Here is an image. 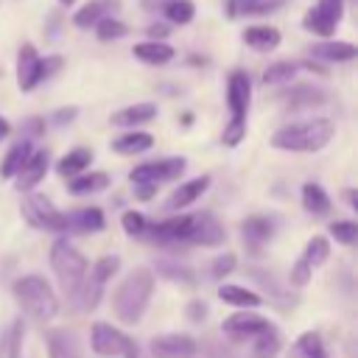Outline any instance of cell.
Masks as SVG:
<instances>
[{
  "instance_id": "obj_10",
  "label": "cell",
  "mask_w": 358,
  "mask_h": 358,
  "mask_svg": "<svg viewBox=\"0 0 358 358\" xmlns=\"http://www.w3.org/2000/svg\"><path fill=\"white\" fill-rule=\"evenodd\" d=\"M148 350H151V358H193L199 344L193 336H185V333H162L151 338Z\"/></svg>"
},
{
  "instance_id": "obj_39",
  "label": "cell",
  "mask_w": 358,
  "mask_h": 358,
  "mask_svg": "<svg viewBox=\"0 0 358 358\" xmlns=\"http://www.w3.org/2000/svg\"><path fill=\"white\" fill-rule=\"evenodd\" d=\"M296 70H299L296 62H274V64H268V67L263 70V84H266V87H268V84H288V81L296 76Z\"/></svg>"
},
{
  "instance_id": "obj_51",
  "label": "cell",
  "mask_w": 358,
  "mask_h": 358,
  "mask_svg": "<svg viewBox=\"0 0 358 358\" xmlns=\"http://www.w3.org/2000/svg\"><path fill=\"white\" fill-rule=\"evenodd\" d=\"M22 129H25L31 137H39V134L45 131V120H39V117H28V120L22 123Z\"/></svg>"
},
{
  "instance_id": "obj_35",
  "label": "cell",
  "mask_w": 358,
  "mask_h": 358,
  "mask_svg": "<svg viewBox=\"0 0 358 358\" xmlns=\"http://www.w3.org/2000/svg\"><path fill=\"white\" fill-rule=\"evenodd\" d=\"M327 257H330V243H327V238H324V235H313V238L305 243V252H302L299 260H302L308 268L316 271Z\"/></svg>"
},
{
  "instance_id": "obj_23",
  "label": "cell",
  "mask_w": 358,
  "mask_h": 358,
  "mask_svg": "<svg viewBox=\"0 0 358 358\" xmlns=\"http://www.w3.org/2000/svg\"><path fill=\"white\" fill-rule=\"evenodd\" d=\"M243 42H246L252 50H257V53H268V50H277V48H280L282 36H280V31L271 28V25H249V28L243 31Z\"/></svg>"
},
{
  "instance_id": "obj_9",
  "label": "cell",
  "mask_w": 358,
  "mask_h": 358,
  "mask_svg": "<svg viewBox=\"0 0 358 358\" xmlns=\"http://www.w3.org/2000/svg\"><path fill=\"white\" fill-rule=\"evenodd\" d=\"M252 103V81L243 70H232L227 78V106H229V120H243L246 123V112Z\"/></svg>"
},
{
  "instance_id": "obj_20",
  "label": "cell",
  "mask_w": 358,
  "mask_h": 358,
  "mask_svg": "<svg viewBox=\"0 0 358 358\" xmlns=\"http://www.w3.org/2000/svg\"><path fill=\"white\" fill-rule=\"evenodd\" d=\"M131 53H134V59H140L143 64H154V67H162V64L173 62V56H176V50H173L168 42H162V39L140 42V45H134Z\"/></svg>"
},
{
  "instance_id": "obj_57",
  "label": "cell",
  "mask_w": 358,
  "mask_h": 358,
  "mask_svg": "<svg viewBox=\"0 0 358 358\" xmlns=\"http://www.w3.org/2000/svg\"><path fill=\"white\" fill-rule=\"evenodd\" d=\"M120 355H123V358H140V355H137V347H134V344H129V347H126V350H123Z\"/></svg>"
},
{
  "instance_id": "obj_45",
  "label": "cell",
  "mask_w": 358,
  "mask_h": 358,
  "mask_svg": "<svg viewBox=\"0 0 358 358\" xmlns=\"http://www.w3.org/2000/svg\"><path fill=\"white\" fill-rule=\"evenodd\" d=\"M243 134H246V123H243V120H229L227 129H224V137H221V140H224V145L232 148V145H238V143L243 140Z\"/></svg>"
},
{
  "instance_id": "obj_58",
  "label": "cell",
  "mask_w": 358,
  "mask_h": 358,
  "mask_svg": "<svg viewBox=\"0 0 358 358\" xmlns=\"http://www.w3.org/2000/svg\"><path fill=\"white\" fill-rule=\"evenodd\" d=\"M59 3H62L64 8H70V6H76V0H59Z\"/></svg>"
},
{
  "instance_id": "obj_29",
  "label": "cell",
  "mask_w": 358,
  "mask_h": 358,
  "mask_svg": "<svg viewBox=\"0 0 358 358\" xmlns=\"http://www.w3.org/2000/svg\"><path fill=\"white\" fill-rule=\"evenodd\" d=\"M151 145H154V137H151L148 131H129V134H120L117 140H112V151L126 154V157L143 154V151H148Z\"/></svg>"
},
{
  "instance_id": "obj_8",
  "label": "cell",
  "mask_w": 358,
  "mask_h": 358,
  "mask_svg": "<svg viewBox=\"0 0 358 358\" xmlns=\"http://www.w3.org/2000/svg\"><path fill=\"white\" fill-rule=\"evenodd\" d=\"M90 344H92V352L95 355H103V358H115L120 355L129 344H134L123 330L112 327L109 322H95L90 327Z\"/></svg>"
},
{
  "instance_id": "obj_25",
  "label": "cell",
  "mask_w": 358,
  "mask_h": 358,
  "mask_svg": "<svg viewBox=\"0 0 358 358\" xmlns=\"http://www.w3.org/2000/svg\"><path fill=\"white\" fill-rule=\"evenodd\" d=\"M218 299L227 302V305H232V308H243V310L263 305V296H260V294H255V291H249V288H243V285H229V282H224V285L218 288Z\"/></svg>"
},
{
  "instance_id": "obj_2",
  "label": "cell",
  "mask_w": 358,
  "mask_h": 358,
  "mask_svg": "<svg viewBox=\"0 0 358 358\" xmlns=\"http://www.w3.org/2000/svg\"><path fill=\"white\" fill-rule=\"evenodd\" d=\"M151 294H154V271L151 268H134L115 291L112 296V305H115V316L123 322V324H137L151 302Z\"/></svg>"
},
{
  "instance_id": "obj_28",
  "label": "cell",
  "mask_w": 358,
  "mask_h": 358,
  "mask_svg": "<svg viewBox=\"0 0 358 358\" xmlns=\"http://www.w3.org/2000/svg\"><path fill=\"white\" fill-rule=\"evenodd\" d=\"M302 207H305L310 215H327L333 204H330V196L324 193L322 185L305 182V185H302Z\"/></svg>"
},
{
  "instance_id": "obj_32",
  "label": "cell",
  "mask_w": 358,
  "mask_h": 358,
  "mask_svg": "<svg viewBox=\"0 0 358 358\" xmlns=\"http://www.w3.org/2000/svg\"><path fill=\"white\" fill-rule=\"evenodd\" d=\"M48 355L50 358H81L78 347H76V338L64 330H53L48 336Z\"/></svg>"
},
{
  "instance_id": "obj_44",
  "label": "cell",
  "mask_w": 358,
  "mask_h": 358,
  "mask_svg": "<svg viewBox=\"0 0 358 358\" xmlns=\"http://www.w3.org/2000/svg\"><path fill=\"white\" fill-rule=\"evenodd\" d=\"M229 271H235V255H232V252H224V255H218V257L210 263V274H213L215 280L227 277Z\"/></svg>"
},
{
  "instance_id": "obj_55",
  "label": "cell",
  "mask_w": 358,
  "mask_h": 358,
  "mask_svg": "<svg viewBox=\"0 0 358 358\" xmlns=\"http://www.w3.org/2000/svg\"><path fill=\"white\" fill-rule=\"evenodd\" d=\"M355 199H358V193H355L352 187H347V190H344V201H347V207H352V210H355V207H358V201H355Z\"/></svg>"
},
{
  "instance_id": "obj_48",
  "label": "cell",
  "mask_w": 358,
  "mask_h": 358,
  "mask_svg": "<svg viewBox=\"0 0 358 358\" xmlns=\"http://www.w3.org/2000/svg\"><path fill=\"white\" fill-rule=\"evenodd\" d=\"M187 319H190V322H204V319H207V305H204L201 299H193V302L187 305Z\"/></svg>"
},
{
  "instance_id": "obj_47",
  "label": "cell",
  "mask_w": 358,
  "mask_h": 358,
  "mask_svg": "<svg viewBox=\"0 0 358 358\" xmlns=\"http://www.w3.org/2000/svg\"><path fill=\"white\" fill-rule=\"evenodd\" d=\"M260 285H271V294H274V299H282V296H288V291H282L280 285H277V280H274V274H266V271H257V268H252L249 271Z\"/></svg>"
},
{
  "instance_id": "obj_7",
  "label": "cell",
  "mask_w": 358,
  "mask_h": 358,
  "mask_svg": "<svg viewBox=\"0 0 358 358\" xmlns=\"http://www.w3.org/2000/svg\"><path fill=\"white\" fill-rule=\"evenodd\" d=\"M187 168V159L185 157H168V159H159V162H143L137 168H131L129 179L134 185H143V182H168V179H179L182 171Z\"/></svg>"
},
{
  "instance_id": "obj_37",
  "label": "cell",
  "mask_w": 358,
  "mask_h": 358,
  "mask_svg": "<svg viewBox=\"0 0 358 358\" xmlns=\"http://www.w3.org/2000/svg\"><path fill=\"white\" fill-rule=\"evenodd\" d=\"M159 11H162L165 20L173 22V25H187V22L196 17V6H193V0H168Z\"/></svg>"
},
{
  "instance_id": "obj_1",
  "label": "cell",
  "mask_w": 358,
  "mask_h": 358,
  "mask_svg": "<svg viewBox=\"0 0 358 358\" xmlns=\"http://www.w3.org/2000/svg\"><path fill=\"white\" fill-rule=\"evenodd\" d=\"M336 134L333 120L327 117H313V120H299L277 129L271 134V145L280 151H296V154H313L322 151Z\"/></svg>"
},
{
  "instance_id": "obj_6",
  "label": "cell",
  "mask_w": 358,
  "mask_h": 358,
  "mask_svg": "<svg viewBox=\"0 0 358 358\" xmlns=\"http://www.w3.org/2000/svg\"><path fill=\"white\" fill-rule=\"evenodd\" d=\"M120 268V257L117 255H103L92 263V268H87V280H84V291H81V308L92 310L101 302V294L106 288V282L115 277V271Z\"/></svg>"
},
{
  "instance_id": "obj_46",
  "label": "cell",
  "mask_w": 358,
  "mask_h": 358,
  "mask_svg": "<svg viewBox=\"0 0 358 358\" xmlns=\"http://www.w3.org/2000/svg\"><path fill=\"white\" fill-rule=\"evenodd\" d=\"M310 277H313V268H308L302 260H296L294 266H291V285H308L310 282Z\"/></svg>"
},
{
  "instance_id": "obj_26",
  "label": "cell",
  "mask_w": 358,
  "mask_h": 358,
  "mask_svg": "<svg viewBox=\"0 0 358 358\" xmlns=\"http://www.w3.org/2000/svg\"><path fill=\"white\" fill-rule=\"evenodd\" d=\"M288 358H327L324 341L316 330H305L302 336H296V341L291 344Z\"/></svg>"
},
{
  "instance_id": "obj_42",
  "label": "cell",
  "mask_w": 358,
  "mask_h": 358,
  "mask_svg": "<svg viewBox=\"0 0 358 358\" xmlns=\"http://www.w3.org/2000/svg\"><path fill=\"white\" fill-rule=\"evenodd\" d=\"M120 224H123V232L131 235V238H140V235H145V229H148V218H145L143 213H137V210H126V213L120 215Z\"/></svg>"
},
{
  "instance_id": "obj_19",
  "label": "cell",
  "mask_w": 358,
  "mask_h": 358,
  "mask_svg": "<svg viewBox=\"0 0 358 358\" xmlns=\"http://www.w3.org/2000/svg\"><path fill=\"white\" fill-rule=\"evenodd\" d=\"M310 56L313 59H322V62H336V64H341V62H352L355 56H358V48L352 45V42H333V39H327V42H316V45H310Z\"/></svg>"
},
{
  "instance_id": "obj_22",
  "label": "cell",
  "mask_w": 358,
  "mask_h": 358,
  "mask_svg": "<svg viewBox=\"0 0 358 358\" xmlns=\"http://www.w3.org/2000/svg\"><path fill=\"white\" fill-rule=\"evenodd\" d=\"M103 227H106V218H103V210L98 207H84L67 215V232L90 235V232H101Z\"/></svg>"
},
{
  "instance_id": "obj_53",
  "label": "cell",
  "mask_w": 358,
  "mask_h": 358,
  "mask_svg": "<svg viewBox=\"0 0 358 358\" xmlns=\"http://www.w3.org/2000/svg\"><path fill=\"white\" fill-rule=\"evenodd\" d=\"M148 34H151V39H165L168 36V25H151Z\"/></svg>"
},
{
  "instance_id": "obj_17",
  "label": "cell",
  "mask_w": 358,
  "mask_h": 358,
  "mask_svg": "<svg viewBox=\"0 0 358 358\" xmlns=\"http://www.w3.org/2000/svg\"><path fill=\"white\" fill-rule=\"evenodd\" d=\"M120 8V0H87L76 14H73V25L76 28H92L101 17H109Z\"/></svg>"
},
{
  "instance_id": "obj_33",
  "label": "cell",
  "mask_w": 358,
  "mask_h": 358,
  "mask_svg": "<svg viewBox=\"0 0 358 358\" xmlns=\"http://www.w3.org/2000/svg\"><path fill=\"white\" fill-rule=\"evenodd\" d=\"M302 25H305V31H310V34H316V36H330L333 31H336V20L333 17H327L319 6H313V8H308L305 11V17H302Z\"/></svg>"
},
{
  "instance_id": "obj_13",
  "label": "cell",
  "mask_w": 358,
  "mask_h": 358,
  "mask_svg": "<svg viewBox=\"0 0 358 358\" xmlns=\"http://www.w3.org/2000/svg\"><path fill=\"white\" fill-rule=\"evenodd\" d=\"M224 238H227V232L213 213H193L190 215V243L218 246V243H224Z\"/></svg>"
},
{
  "instance_id": "obj_21",
  "label": "cell",
  "mask_w": 358,
  "mask_h": 358,
  "mask_svg": "<svg viewBox=\"0 0 358 358\" xmlns=\"http://www.w3.org/2000/svg\"><path fill=\"white\" fill-rule=\"evenodd\" d=\"M157 117V103H131V106H123L117 112H112L109 123L112 126H123V129H134L140 123H148Z\"/></svg>"
},
{
  "instance_id": "obj_56",
  "label": "cell",
  "mask_w": 358,
  "mask_h": 358,
  "mask_svg": "<svg viewBox=\"0 0 358 358\" xmlns=\"http://www.w3.org/2000/svg\"><path fill=\"white\" fill-rule=\"evenodd\" d=\"M8 134H11V123L6 117H0V140H6Z\"/></svg>"
},
{
  "instance_id": "obj_49",
  "label": "cell",
  "mask_w": 358,
  "mask_h": 358,
  "mask_svg": "<svg viewBox=\"0 0 358 358\" xmlns=\"http://www.w3.org/2000/svg\"><path fill=\"white\" fill-rule=\"evenodd\" d=\"M59 70H62V56H48V59H42V81L50 78V76L59 73Z\"/></svg>"
},
{
  "instance_id": "obj_24",
  "label": "cell",
  "mask_w": 358,
  "mask_h": 358,
  "mask_svg": "<svg viewBox=\"0 0 358 358\" xmlns=\"http://www.w3.org/2000/svg\"><path fill=\"white\" fill-rule=\"evenodd\" d=\"M207 187H210V176H196V179H190V182H182V185L171 193L168 210H182V207L199 201V196H201Z\"/></svg>"
},
{
  "instance_id": "obj_14",
  "label": "cell",
  "mask_w": 358,
  "mask_h": 358,
  "mask_svg": "<svg viewBox=\"0 0 358 358\" xmlns=\"http://www.w3.org/2000/svg\"><path fill=\"white\" fill-rule=\"evenodd\" d=\"M145 232L157 243H190V215H176L159 224H148Z\"/></svg>"
},
{
  "instance_id": "obj_43",
  "label": "cell",
  "mask_w": 358,
  "mask_h": 358,
  "mask_svg": "<svg viewBox=\"0 0 358 358\" xmlns=\"http://www.w3.org/2000/svg\"><path fill=\"white\" fill-rule=\"evenodd\" d=\"M330 235H333L336 241H341L344 246H352V243L358 241V224L350 221V218H344V221H333V224H330Z\"/></svg>"
},
{
  "instance_id": "obj_36",
  "label": "cell",
  "mask_w": 358,
  "mask_h": 358,
  "mask_svg": "<svg viewBox=\"0 0 358 358\" xmlns=\"http://www.w3.org/2000/svg\"><path fill=\"white\" fill-rule=\"evenodd\" d=\"M255 338V358H274L277 352H280V330L274 327V324H268L266 330H260L257 336H252Z\"/></svg>"
},
{
  "instance_id": "obj_52",
  "label": "cell",
  "mask_w": 358,
  "mask_h": 358,
  "mask_svg": "<svg viewBox=\"0 0 358 358\" xmlns=\"http://www.w3.org/2000/svg\"><path fill=\"white\" fill-rule=\"evenodd\" d=\"M134 187H137V196L140 199H151L157 193V185H151V182H143V185H134Z\"/></svg>"
},
{
  "instance_id": "obj_40",
  "label": "cell",
  "mask_w": 358,
  "mask_h": 358,
  "mask_svg": "<svg viewBox=\"0 0 358 358\" xmlns=\"http://www.w3.org/2000/svg\"><path fill=\"white\" fill-rule=\"evenodd\" d=\"M22 333H25V324L22 319H14L8 333L3 336V358H20V347H22Z\"/></svg>"
},
{
  "instance_id": "obj_30",
  "label": "cell",
  "mask_w": 358,
  "mask_h": 358,
  "mask_svg": "<svg viewBox=\"0 0 358 358\" xmlns=\"http://www.w3.org/2000/svg\"><path fill=\"white\" fill-rule=\"evenodd\" d=\"M31 151H34V148H31V140H20V143H14V145L6 151L3 162H0V176H3V179H14L17 171L22 168V162L28 159Z\"/></svg>"
},
{
  "instance_id": "obj_12",
  "label": "cell",
  "mask_w": 358,
  "mask_h": 358,
  "mask_svg": "<svg viewBox=\"0 0 358 358\" xmlns=\"http://www.w3.org/2000/svg\"><path fill=\"white\" fill-rule=\"evenodd\" d=\"M271 235H274V221L268 215H249L241 221V238L252 255H260L263 246L271 241Z\"/></svg>"
},
{
  "instance_id": "obj_34",
  "label": "cell",
  "mask_w": 358,
  "mask_h": 358,
  "mask_svg": "<svg viewBox=\"0 0 358 358\" xmlns=\"http://www.w3.org/2000/svg\"><path fill=\"white\" fill-rule=\"evenodd\" d=\"M285 101H288L291 109H305V106H319V103H324L327 95H324L322 90H316V87L302 84V87H294V90L285 95Z\"/></svg>"
},
{
  "instance_id": "obj_27",
  "label": "cell",
  "mask_w": 358,
  "mask_h": 358,
  "mask_svg": "<svg viewBox=\"0 0 358 358\" xmlns=\"http://www.w3.org/2000/svg\"><path fill=\"white\" fill-rule=\"evenodd\" d=\"M109 185V173H103V171H92V173H76V176H70L67 179V190L73 193V196H87V193H98V190H103Z\"/></svg>"
},
{
  "instance_id": "obj_4",
  "label": "cell",
  "mask_w": 358,
  "mask_h": 358,
  "mask_svg": "<svg viewBox=\"0 0 358 358\" xmlns=\"http://www.w3.org/2000/svg\"><path fill=\"white\" fill-rule=\"evenodd\" d=\"M14 299L20 302V308L34 319V322H50L59 313V299L53 294V288L48 285L45 277L39 274H25L14 282Z\"/></svg>"
},
{
  "instance_id": "obj_3",
  "label": "cell",
  "mask_w": 358,
  "mask_h": 358,
  "mask_svg": "<svg viewBox=\"0 0 358 358\" xmlns=\"http://www.w3.org/2000/svg\"><path fill=\"white\" fill-rule=\"evenodd\" d=\"M50 268L59 280V288L64 291V296L70 302H78L81 299V291H84V280H87V257L73 246L67 243L64 238L53 241L50 246Z\"/></svg>"
},
{
  "instance_id": "obj_38",
  "label": "cell",
  "mask_w": 358,
  "mask_h": 358,
  "mask_svg": "<svg viewBox=\"0 0 358 358\" xmlns=\"http://www.w3.org/2000/svg\"><path fill=\"white\" fill-rule=\"evenodd\" d=\"M92 28H95V36H98L101 42H115V39H123V36L129 34V25H126V22H120L115 14L101 17Z\"/></svg>"
},
{
  "instance_id": "obj_31",
  "label": "cell",
  "mask_w": 358,
  "mask_h": 358,
  "mask_svg": "<svg viewBox=\"0 0 358 358\" xmlns=\"http://www.w3.org/2000/svg\"><path fill=\"white\" fill-rule=\"evenodd\" d=\"M90 162H92V151H90V148H73V151H67V154L56 162V171H59V176L70 179V176L87 171Z\"/></svg>"
},
{
  "instance_id": "obj_11",
  "label": "cell",
  "mask_w": 358,
  "mask_h": 358,
  "mask_svg": "<svg viewBox=\"0 0 358 358\" xmlns=\"http://www.w3.org/2000/svg\"><path fill=\"white\" fill-rule=\"evenodd\" d=\"M42 81V56L31 42H22L17 50V87L22 92H31Z\"/></svg>"
},
{
  "instance_id": "obj_50",
  "label": "cell",
  "mask_w": 358,
  "mask_h": 358,
  "mask_svg": "<svg viewBox=\"0 0 358 358\" xmlns=\"http://www.w3.org/2000/svg\"><path fill=\"white\" fill-rule=\"evenodd\" d=\"M76 115H78V109H76V106H67V109H56V112H53V123L64 126V123L76 120Z\"/></svg>"
},
{
  "instance_id": "obj_54",
  "label": "cell",
  "mask_w": 358,
  "mask_h": 358,
  "mask_svg": "<svg viewBox=\"0 0 358 358\" xmlns=\"http://www.w3.org/2000/svg\"><path fill=\"white\" fill-rule=\"evenodd\" d=\"M165 3H168V0H140V6H143L145 11H159Z\"/></svg>"
},
{
  "instance_id": "obj_5",
  "label": "cell",
  "mask_w": 358,
  "mask_h": 358,
  "mask_svg": "<svg viewBox=\"0 0 358 358\" xmlns=\"http://www.w3.org/2000/svg\"><path fill=\"white\" fill-rule=\"evenodd\" d=\"M22 218L34 227V229H48V232H67V215L48 199L39 193H31L22 199L20 204Z\"/></svg>"
},
{
  "instance_id": "obj_18",
  "label": "cell",
  "mask_w": 358,
  "mask_h": 358,
  "mask_svg": "<svg viewBox=\"0 0 358 358\" xmlns=\"http://www.w3.org/2000/svg\"><path fill=\"white\" fill-rule=\"evenodd\" d=\"M282 6H285V0H227V17L229 20L263 17V14H274Z\"/></svg>"
},
{
  "instance_id": "obj_59",
  "label": "cell",
  "mask_w": 358,
  "mask_h": 358,
  "mask_svg": "<svg viewBox=\"0 0 358 358\" xmlns=\"http://www.w3.org/2000/svg\"><path fill=\"white\" fill-rule=\"evenodd\" d=\"M0 76H3V67H0Z\"/></svg>"
},
{
  "instance_id": "obj_41",
  "label": "cell",
  "mask_w": 358,
  "mask_h": 358,
  "mask_svg": "<svg viewBox=\"0 0 358 358\" xmlns=\"http://www.w3.org/2000/svg\"><path fill=\"white\" fill-rule=\"evenodd\" d=\"M157 274H162V277H168L171 282H179V285H193L196 282V277H193V271L187 268V266H179V263H157Z\"/></svg>"
},
{
  "instance_id": "obj_15",
  "label": "cell",
  "mask_w": 358,
  "mask_h": 358,
  "mask_svg": "<svg viewBox=\"0 0 358 358\" xmlns=\"http://www.w3.org/2000/svg\"><path fill=\"white\" fill-rule=\"evenodd\" d=\"M268 324H271V322L263 319V316H257V313H232L229 319H224L221 333L229 336V338H235V341H241V338L257 336V333L266 330Z\"/></svg>"
},
{
  "instance_id": "obj_16",
  "label": "cell",
  "mask_w": 358,
  "mask_h": 358,
  "mask_svg": "<svg viewBox=\"0 0 358 358\" xmlns=\"http://www.w3.org/2000/svg\"><path fill=\"white\" fill-rule=\"evenodd\" d=\"M48 173V151H31L28 159L22 162V168L17 171V190H34Z\"/></svg>"
}]
</instances>
